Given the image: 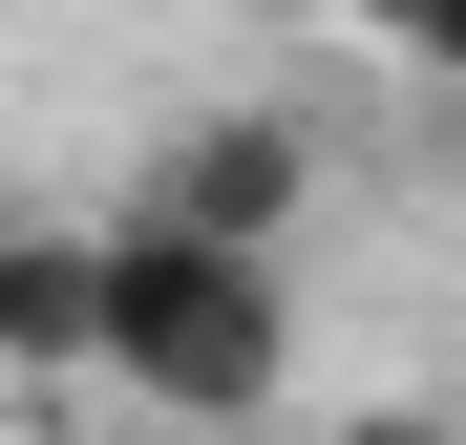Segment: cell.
Returning <instances> with one entry per match:
<instances>
[{"mask_svg": "<svg viewBox=\"0 0 466 445\" xmlns=\"http://www.w3.org/2000/svg\"><path fill=\"white\" fill-rule=\"evenodd\" d=\"M339 445H466V424H445V403H360Z\"/></svg>", "mask_w": 466, "mask_h": 445, "instance_id": "5b68a950", "label": "cell"}, {"mask_svg": "<svg viewBox=\"0 0 466 445\" xmlns=\"http://www.w3.org/2000/svg\"><path fill=\"white\" fill-rule=\"evenodd\" d=\"M0 382H106V234H64V212H0Z\"/></svg>", "mask_w": 466, "mask_h": 445, "instance_id": "7a4b0ae2", "label": "cell"}, {"mask_svg": "<svg viewBox=\"0 0 466 445\" xmlns=\"http://www.w3.org/2000/svg\"><path fill=\"white\" fill-rule=\"evenodd\" d=\"M276 360H297L276 255H212V234H170V212L106 234V382L148 424H276Z\"/></svg>", "mask_w": 466, "mask_h": 445, "instance_id": "6da1fadb", "label": "cell"}, {"mask_svg": "<svg viewBox=\"0 0 466 445\" xmlns=\"http://www.w3.org/2000/svg\"><path fill=\"white\" fill-rule=\"evenodd\" d=\"M297 191H319V170H297V127H276V106H233V127H191L170 170H148V212H170V234H212V255H276V234H297Z\"/></svg>", "mask_w": 466, "mask_h": 445, "instance_id": "3957f363", "label": "cell"}, {"mask_svg": "<svg viewBox=\"0 0 466 445\" xmlns=\"http://www.w3.org/2000/svg\"><path fill=\"white\" fill-rule=\"evenodd\" d=\"M360 22L403 43V64H445V86H466V0H360Z\"/></svg>", "mask_w": 466, "mask_h": 445, "instance_id": "277c9868", "label": "cell"}]
</instances>
